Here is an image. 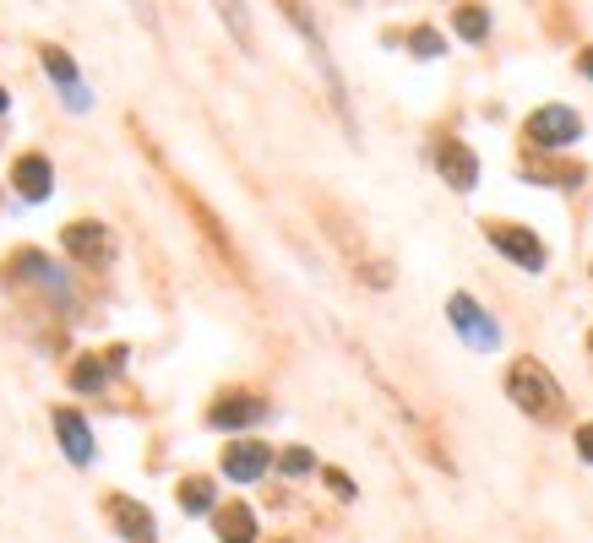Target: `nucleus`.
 I'll return each mask as SVG.
<instances>
[{
    "mask_svg": "<svg viewBox=\"0 0 593 543\" xmlns=\"http://www.w3.org/2000/svg\"><path fill=\"white\" fill-rule=\"evenodd\" d=\"M256 418H267V403H262V397H246V392H240V397H224V403L207 413L213 429H246V424H256Z\"/></svg>",
    "mask_w": 593,
    "mask_h": 543,
    "instance_id": "nucleus-12",
    "label": "nucleus"
},
{
    "mask_svg": "<svg viewBox=\"0 0 593 543\" xmlns=\"http://www.w3.org/2000/svg\"><path fill=\"white\" fill-rule=\"evenodd\" d=\"M218 5V16H224V27L235 33V44L251 55L256 49V33H251V11H246V0H213Z\"/></svg>",
    "mask_w": 593,
    "mask_h": 543,
    "instance_id": "nucleus-16",
    "label": "nucleus"
},
{
    "mask_svg": "<svg viewBox=\"0 0 593 543\" xmlns=\"http://www.w3.org/2000/svg\"><path fill=\"white\" fill-rule=\"evenodd\" d=\"M38 60H44L49 82H60V93L82 88V82H77V66H71V55H66V49H49V44H44V49H38Z\"/></svg>",
    "mask_w": 593,
    "mask_h": 543,
    "instance_id": "nucleus-17",
    "label": "nucleus"
},
{
    "mask_svg": "<svg viewBox=\"0 0 593 543\" xmlns=\"http://www.w3.org/2000/svg\"><path fill=\"white\" fill-rule=\"evenodd\" d=\"M213 478H180V506L191 511V517H207L213 511Z\"/></svg>",
    "mask_w": 593,
    "mask_h": 543,
    "instance_id": "nucleus-18",
    "label": "nucleus"
},
{
    "mask_svg": "<svg viewBox=\"0 0 593 543\" xmlns=\"http://www.w3.org/2000/svg\"><path fill=\"white\" fill-rule=\"evenodd\" d=\"M267 467H273V451H267L262 440H235V446H224V473H229L235 484H256Z\"/></svg>",
    "mask_w": 593,
    "mask_h": 543,
    "instance_id": "nucleus-10",
    "label": "nucleus"
},
{
    "mask_svg": "<svg viewBox=\"0 0 593 543\" xmlns=\"http://www.w3.org/2000/svg\"><path fill=\"white\" fill-rule=\"evenodd\" d=\"M284 5V16H289V27H295L299 38L310 44V60H316V71L327 77V93H332V104H338V115L349 120V99H343V82H338V71H332V60H327V44H321V33H316V22L305 16V5L299 0H278Z\"/></svg>",
    "mask_w": 593,
    "mask_h": 543,
    "instance_id": "nucleus-6",
    "label": "nucleus"
},
{
    "mask_svg": "<svg viewBox=\"0 0 593 543\" xmlns=\"http://www.w3.org/2000/svg\"><path fill=\"white\" fill-rule=\"evenodd\" d=\"M446 321L457 326V337L468 343V348H479V354H490V348H501V326L468 299V293H452L446 299Z\"/></svg>",
    "mask_w": 593,
    "mask_h": 543,
    "instance_id": "nucleus-4",
    "label": "nucleus"
},
{
    "mask_svg": "<svg viewBox=\"0 0 593 543\" xmlns=\"http://www.w3.org/2000/svg\"><path fill=\"white\" fill-rule=\"evenodd\" d=\"M11 267L22 272V277H33L38 288H49V293H66V277H60V267H49L38 251H16V256H11Z\"/></svg>",
    "mask_w": 593,
    "mask_h": 543,
    "instance_id": "nucleus-14",
    "label": "nucleus"
},
{
    "mask_svg": "<svg viewBox=\"0 0 593 543\" xmlns=\"http://www.w3.org/2000/svg\"><path fill=\"white\" fill-rule=\"evenodd\" d=\"M327 489H332L338 500H354V484H349V473H338V467H327Z\"/></svg>",
    "mask_w": 593,
    "mask_h": 543,
    "instance_id": "nucleus-22",
    "label": "nucleus"
},
{
    "mask_svg": "<svg viewBox=\"0 0 593 543\" xmlns=\"http://www.w3.org/2000/svg\"><path fill=\"white\" fill-rule=\"evenodd\" d=\"M578 457H583V462H593V424H583V429H578Z\"/></svg>",
    "mask_w": 593,
    "mask_h": 543,
    "instance_id": "nucleus-23",
    "label": "nucleus"
},
{
    "mask_svg": "<svg viewBox=\"0 0 593 543\" xmlns=\"http://www.w3.org/2000/svg\"><path fill=\"white\" fill-rule=\"evenodd\" d=\"M5 104H11V99H5V88H0V115H5Z\"/></svg>",
    "mask_w": 593,
    "mask_h": 543,
    "instance_id": "nucleus-25",
    "label": "nucleus"
},
{
    "mask_svg": "<svg viewBox=\"0 0 593 543\" xmlns=\"http://www.w3.org/2000/svg\"><path fill=\"white\" fill-rule=\"evenodd\" d=\"M589 348H593V332H589Z\"/></svg>",
    "mask_w": 593,
    "mask_h": 543,
    "instance_id": "nucleus-26",
    "label": "nucleus"
},
{
    "mask_svg": "<svg viewBox=\"0 0 593 543\" xmlns=\"http://www.w3.org/2000/svg\"><path fill=\"white\" fill-rule=\"evenodd\" d=\"M409 49H414L420 60H436L446 44H442V33H436V27H414V33H409Z\"/></svg>",
    "mask_w": 593,
    "mask_h": 543,
    "instance_id": "nucleus-20",
    "label": "nucleus"
},
{
    "mask_svg": "<svg viewBox=\"0 0 593 543\" xmlns=\"http://www.w3.org/2000/svg\"><path fill=\"white\" fill-rule=\"evenodd\" d=\"M121 359H126L121 348L110 354V365H104V359H93V354H88V359H77V365H71V386H77V392H99V386L110 381V370H115Z\"/></svg>",
    "mask_w": 593,
    "mask_h": 543,
    "instance_id": "nucleus-15",
    "label": "nucleus"
},
{
    "mask_svg": "<svg viewBox=\"0 0 593 543\" xmlns=\"http://www.w3.org/2000/svg\"><path fill=\"white\" fill-rule=\"evenodd\" d=\"M578 71H583V77H593V49H583V55H578Z\"/></svg>",
    "mask_w": 593,
    "mask_h": 543,
    "instance_id": "nucleus-24",
    "label": "nucleus"
},
{
    "mask_svg": "<svg viewBox=\"0 0 593 543\" xmlns=\"http://www.w3.org/2000/svg\"><path fill=\"white\" fill-rule=\"evenodd\" d=\"M104 517L115 522V533L126 543H152V533H158L148 506H137V500H126V495H110V500H104Z\"/></svg>",
    "mask_w": 593,
    "mask_h": 543,
    "instance_id": "nucleus-7",
    "label": "nucleus"
},
{
    "mask_svg": "<svg viewBox=\"0 0 593 543\" xmlns=\"http://www.w3.org/2000/svg\"><path fill=\"white\" fill-rule=\"evenodd\" d=\"M436 169H442V180L452 190H474V185H479V158H474L468 141H452V136H446L442 147H436Z\"/></svg>",
    "mask_w": 593,
    "mask_h": 543,
    "instance_id": "nucleus-8",
    "label": "nucleus"
},
{
    "mask_svg": "<svg viewBox=\"0 0 593 543\" xmlns=\"http://www.w3.org/2000/svg\"><path fill=\"white\" fill-rule=\"evenodd\" d=\"M11 185H16L22 201H44V196L55 190V169H49V158H44V152H22V158L11 163Z\"/></svg>",
    "mask_w": 593,
    "mask_h": 543,
    "instance_id": "nucleus-9",
    "label": "nucleus"
},
{
    "mask_svg": "<svg viewBox=\"0 0 593 543\" xmlns=\"http://www.w3.org/2000/svg\"><path fill=\"white\" fill-rule=\"evenodd\" d=\"M60 251H66L71 262H82V267H110V262H115V234H110L104 223L77 218V223L60 229Z\"/></svg>",
    "mask_w": 593,
    "mask_h": 543,
    "instance_id": "nucleus-3",
    "label": "nucleus"
},
{
    "mask_svg": "<svg viewBox=\"0 0 593 543\" xmlns=\"http://www.w3.org/2000/svg\"><path fill=\"white\" fill-rule=\"evenodd\" d=\"M452 27H457V38L479 44V38L490 33V16H484V5H457V11H452Z\"/></svg>",
    "mask_w": 593,
    "mask_h": 543,
    "instance_id": "nucleus-19",
    "label": "nucleus"
},
{
    "mask_svg": "<svg viewBox=\"0 0 593 543\" xmlns=\"http://www.w3.org/2000/svg\"><path fill=\"white\" fill-rule=\"evenodd\" d=\"M55 435H60V446H66V457L77 462V467H88L93 462V429H88V418L77 413V407H55Z\"/></svg>",
    "mask_w": 593,
    "mask_h": 543,
    "instance_id": "nucleus-11",
    "label": "nucleus"
},
{
    "mask_svg": "<svg viewBox=\"0 0 593 543\" xmlns=\"http://www.w3.org/2000/svg\"><path fill=\"white\" fill-rule=\"evenodd\" d=\"M218 543H256V517H251V506H224L218 511Z\"/></svg>",
    "mask_w": 593,
    "mask_h": 543,
    "instance_id": "nucleus-13",
    "label": "nucleus"
},
{
    "mask_svg": "<svg viewBox=\"0 0 593 543\" xmlns=\"http://www.w3.org/2000/svg\"><path fill=\"white\" fill-rule=\"evenodd\" d=\"M484 240L523 272H545V262H550V251L539 245V234H528V229H517V223H490Z\"/></svg>",
    "mask_w": 593,
    "mask_h": 543,
    "instance_id": "nucleus-5",
    "label": "nucleus"
},
{
    "mask_svg": "<svg viewBox=\"0 0 593 543\" xmlns=\"http://www.w3.org/2000/svg\"><path fill=\"white\" fill-rule=\"evenodd\" d=\"M278 467H284L289 478H299V473H310V467H316V457H310L305 446H295V451H284V457H278Z\"/></svg>",
    "mask_w": 593,
    "mask_h": 543,
    "instance_id": "nucleus-21",
    "label": "nucleus"
},
{
    "mask_svg": "<svg viewBox=\"0 0 593 543\" xmlns=\"http://www.w3.org/2000/svg\"><path fill=\"white\" fill-rule=\"evenodd\" d=\"M523 136H528L539 152H561V147H572V141L583 136V120H578V109H567V104H545V109L528 115Z\"/></svg>",
    "mask_w": 593,
    "mask_h": 543,
    "instance_id": "nucleus-2",
    "label": "nucleus"
},
{
    "mask_svg": "<svg viewBox=\"0 0 593 543\" xmlns=\"http://www.w3.org/2000/svg\"><path fill=\"white\" fill-rule=\"evenodd\" d=\"M506 397L523 407L528 418H539V424H561V413H567V397H561L556 376L539 359H517L506 370Z\"/></svg>",
    "mask_w": 593,
    "mask_h": 543,
    "instance_id": "nucleus-1",
    "label": "nucleus"
}]
</instances>
